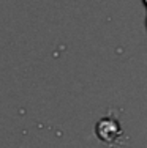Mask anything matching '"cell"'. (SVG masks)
I'll return each instance as SVG.
<instances>
[{
  "label": "cell",
  "instance_id": "1",
  "mask_svg": "<svg viewBox=\"0 0 147 148\" xmlns=\"http://www.w3.org/2000/svg\"><path fill=\"white\" fill-rule=\"evenodd\" d=\"M97 132L101 140L108 143H114L115 139H119L117 136H120V128H119V123L114 121L112 118H103L97 125Z\"/></svg>",
  "mask_w": 147,
  "mask_h": 148
}]
</instances>
